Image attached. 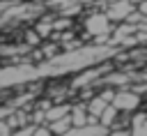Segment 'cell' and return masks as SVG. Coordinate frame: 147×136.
<instances>
[{
	"mask_svg": "<svg viewBox=\"0 0 147 136\" xmlns=\"http://www.w3.org/2000/svg\"><path fill=\"white\" fill-rule=\"evenodd\" d=\"M138 104H140V97L136 92H129V90H122L113 97V106L117 111H133Z\"/></svg>",
	"mask_w": 147,
	"mask_h": 136,
	"instance_id": "cell-1",
	"label": "cell"
},
{
	"mask_svg": "<svg viewBox=\"0 0 147 136\" xmlns=\"http://www.w3.org/2000/svg\"><path fill=\"white\" fill-rule=\"evenodd\" d=\"M110 28V18L108 14H94L87 18V32L90 35H106Z\"/></svg>",
	"mask_w": 147,
	"mask_h": 136,
	"instance_id": "cell-2",
	"label": "cell"
},
{
	"mask_svg": "<svg viewBox=\"0 0 147 136\" xmlns=\"http://www.w3.org/2000/svg\"><path fill=\"white\" fill-rule=\"evenodd\" d=\"M131 2H115V5H110V9H108V18H126L129 14H131Z\"/></svg>",
	"mask_w": 147,
	"mask_h": 136,
	"instance_id": "cell-3",
	"label": "cell"
},
{
	"mask_svg": "<svg viewBox=\"0 0 147 136\" xmlns=\"http://www.w3.org/2000/svg\"><path fill=\"white\" fill-rule=\"evenodd\" d=\"M74 129V122H71V115H67V118H62V120H55V122H51V131L55 134V136H64L67 131H71Z\"/></svg>",
	"mask_w": 147,
	"mask_h": 136,
	"instance_id": "cell-4",
	"label": "cell"
},
{
	"mask_svg": "<svg viewBox=\"0 0 147 136\" xmlns=\"http://www.w3.org/2000/svg\"><path fill=\"white\" fill-rule=\"evenodd\" d=\"M131 136H147V115H138L133 120V131Z\"/></svg>",
	"mask_w": 147,
	"mask_h": 136,
	"instance_id": "cell-5",
	"label": "cell"
},
{
	"mask_svg": "<svg viewBox=\"0 0 147 136\" xmlns=\"http://www.w3.org/2000/svg\"><path fill=\"white\" fill-rule=\"evenodd\" d=\"M115 118H117V108H115V106L110 104V106H108V108L103 111V115L99 118V124H103V127H110V124L115 122Z\"/></svg>",
	"mask_w": 147,
	"mask_h": 136,
	"instance_id": "cell-6",
	"label": "cell"
},
{
	"mask_svg": "<svg viewBox=\"0 0 147 136\" xmlns=\"http://www.w3.org/2000/svg\"><path fill=\"white\" fill-rule=\"evenodd\" d=\"M71 122H74V127H87L90 124V115H85L83 111H74L71 113Z\"/></svg>",
	"mask_w": 147,
	"mask_h": 136,
	"instance_id": "cell-7",
	"label": "cell"
},
{
	"mask_svg": "<svg viewBox=\"0 0 147 136\" xmlns=\"http://www.w3.org/2000/svg\"><path fill=\"white\" fill-rule=\"evenodd\" d=\"M64 113H67V108H53V111H48V115H46V118H48L51 122H55V120H62V118H67Z\"/></svg>",
	"mask_w": 147,
	"mask_h": 136,
	"instance_id": "cell-8",
	"label": "cell"
},
{
	"mask_svg": "<svg viewBox=\"0 0 147 136\" xmlns=\"http://www.w3.org/2000/svg\"><path fill=\"white\" fill-rule=\"evenodd\" d=\"M32 136H53V131H51V127H39L32 131Z\"/></svg>",
	"mask_w": 147,
	"mask_h": 136,
	"instance_id": "cell-9",
	"label": "cell"
},
{
	"mask_svg": "<svg viewBox=\"0 0 147 136\" xmlns=\"http://www.w3.org/2000/svg\"><path fill=\"white\" fill-rule=\"evenodd\" d=\"M0 136H9V124L7 122H0Z\"/></svg>",
	"mask_w": 147,
	"mask_h": 136,
	"instance_id": "cell-10",
	"label": "cell"
},
{
	"mask_svg": "<svg viewBox=\"0 0 147 136\" xmlns=\"http://www.w3.org/2000/svg\"><path fill=\"white\" fill-rule=\"evenodd\" d=\"M138 9H140V14H145V16H147V0H145V2H142Z\"/></svg>",
	"mask_w": 147,
	"mask_h": 136,
	"instance_id": "cell-11",
	"label": "cell"
},
{
	"mask_svg": "<svg viewBox=\"0 0 147 136\" xmlns=\"http://www.w3.org/2000/svg\"><path fill=\"white\" fill-rule=\"evenodd\" d=\"M115 136H129V134H126V131H117Z\"/></svg>",
	"mask_w": 147,
	"mask_h": 136,
	"instance_id": "cell-12",
	"label": "cell"
}]
</instances>
